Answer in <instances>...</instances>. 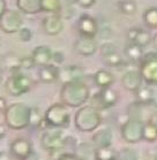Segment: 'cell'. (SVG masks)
Wrapping results in <instances>:
<instances>
[{
    "label": "cell",
    "instance_id": "1",
    "mask_svg": "<svg viewBox=\"0 0 157 160\" xmlns=\"http://www.w3.org/2000/svg\"><path fill=\"white\" fill-rule=\"evenodd\" d=\"M90 98V89L83 81L77 80L64 83L60 90V100L67 107H81Z\"/></svg>",
    "mask_w": 157,
    "mask_h": 160
},
{
    "label": "cell",
    "instance_id": "2",
    "mask_svg": "<svg viewBox=\"0 0 157 160\" xmlns=\"http://www.w3.org/2000/svg\"><path fill=\"white\" fill-rule=\"evenodd\" d=\"M31 107L23 102H14L4 112L6 126L13 130H23L30 127Z\"/></svg>",
    "mask_w": 157,
    "mask_h": 160
},
{
    "label": "cell",
    "instance_id": "3",
    "mask_svg": "<svg viewBox=\"0 0 157 160\" xmlns=\"http://www.w3.org/2000/svg\"><path fill=\"white\" fill-rule=\"evenodd\" d=\"M103 119L98 109L94 106H81L74 117V126L79 131L92 132L102 124Z\"/></svg>",
    "mask_w": 157,
    "mask_h": 160
},
{
    "label": "cell",
    "instance_id": "4",
    "mask_svg": "<svg viewBox=\"0 0 157 160\" xmlns=\"http://www.w3.org/2000/svg\"><path fill=\"white\" fill-rule=\"evenodd\" d=\"M44 120L49 127L66 129L70 127L71 114L65 104L57 102L46 109V112L44 114Z\"/></svg>",
    "mask_w": 157,
    "mask_h": 160
},
{
    "label": "cell",
    "instance_id": "5",
    "mask_svg": "<svg viewBox=\"0 0 157 160\" xmlns=\"http://www.w3.org/2000/svg\"><path fill=\"white\" fill-rule=\"evenodd\" d=\"M31 87H33V80L29 76H27L20 72L12 74L5 84L6 91L14 97H18V96H22L27 92H29Z\"/></svg>",
    "mask_w": 157,
    "mask_h": 160
},
{
    "label": "cell",
    "instance_id": "6",
    "mask_svg": "<svg viewBox=\"0 0 157 160\" xmlns=\"http://www.w3.org/2000/svg\"><path fill=\"white\" fill-rule=\"evenodd\" d=\"M143 122L139 118H128L120 128L121 137L126 143L135 144L142 139Z\"/></svg>",
    "mask_w": 157,
    "mask_h": 160
},
{
    "label": "cell",
    "instance_id": "7",
    "mask_svg": "<svg viewBox=\"0 0 157 160\" xmlns=\"http://www.w3.org/2000/svg\"><path fill=\"white\" fill-rule=\"evenodd\" d=\"M66 144V137L60 128H48L44 131L40 138V145L49 152L55 150H64Z\"/></svg>",
    "mask_w": 157,
    "mask_h": 160
},
{
    "label": "cell",
    "instance_id": "8",
    "mask_svg": "<svg viewBox=\"0 0 157 160\" xmlns=\"http://www.w3.org/2000/svg\"><path fill=\"white\" fill-rule=\"evenodd\" d=\"M140 72L148 85H157V53H148L141 59Z\"/></svg>",
    "mask_w": 157,
    "mask_h": 160
},
{
    "label": "cell",
    "instance_id": "9",
    "mask_svg": "<svg viewBox=\"0 0 157 160\" xmlns=\"http://www.w3.org/2000/svg\"><path fill=\"white\" fill-rule=\"evenodd\" d=\"M23 18L21 12L16 9H6L5 13L0 16V29L6 33L18 32L22 28Z\"/></svg>",
    "mask_w": 157,
    "mask_h": 160
},
{
    "label": "cell",
    "instance_id": "10",
    "mask_svg": "<svg viewBox=\"0 0 157 160\" xmlns=\"http://www.w3.org/2000/svg\"><path fill=\"white\" fill-rule=\"evenodd\" d=\"M33 144L29 139L18 137L11 143V153L18 160H23L33 152Z\"/></svg>",
    "mask_w": 157,
    "mask_h": 160
},
{
    "label": "cell",
    "instance_id": "11",
    "mask_svg": "<svg viewBox=\"0 0 157 160\" xmlns=\"http://www.w3.org/2000/svg\"><path fill=\"white\" fill-rule=\"evenodd\" d=\"M143 77L140 70L131 69L124 73L121 77V84L126 90L131 91V92H136L140 88L142 87Z\"/></svg>",
    "mask_w": 157,
    "mask_h": 160
},
{
    "label": "cell",
    "instance_id": "12",
    "mask_svg": "<svg viewBox=\"0 0 157 160\" xmlns=\"http://www.w3.org/2000/svg\"><path fill=\"white\" fill-rule=\"evenodd\" d=\"M77 30L81 36L95 37L98 32V24L90 15H81L77 21Z\"/></svg>",
    "mask_w": 157,
    "mask_h": 160
},
{
    "label": "cell",
    "instance_id": "13",
    "mask_svg": "<svg viewBox=\"0 0 157 160\" xmlns=\"http://www.w3.org/2000/svg\"><path fill=\"white\" fill-rule=\"evenodd\" d=\"M74 48L79 54L84 55V57H90L97 50V42H96L95 37L80 36L74 44Z\"/></svg>",
    "mask_w": 157,
    "mask_h": 160
},
{
    "label": "cell",
    "instance_id": "14",
    "mask_svg": "<svg viewBox=\"0 0 157 160\" xmlns=\"http://www.w3.org/2000/svg\"><path fill=\"white\" fill-rule=\"evenodd\" d=\"M44 32L49 36H57L62 31L64 23H62L61 18L59 14H51L44 18L43 23H42Z\"/></svg>",
    "mask_w": 157,
    "mask_h": 160
},
{
    "label": "cell",
    "instance_id": "15",
    "mask_svg": "<svg viewBox=\"0 0 157 160\" xmlns=\"http://www.w3.org/2000/svg\"><path fill=\"white\" fill-rule=\"evenodd\" d=\"M83 75H84L83 68H81L80 66H76V65L67 66V67L60 68V70H59V80L61 81L62 83L81 80Z\"/></svg>",
    "mask_w": 157,
    "mask_h": 160
},
{
    "label": "cell",
    "instance_id": "16",
    "mask_svg": "<svg viewBox=\"0 0 157 160\" xmlns=\"http://www.w3.org/2000/svg\"><path fill=\"white\" fill-rule=\"evenodd\" d=\"M59 68L58 66L49 63L45 66H40L38 69V78L43 83H53L59 80Z\"/></svg>",
    "mask_w": 157,
    "mask_h": 160
},
{
    "label": "cell",
    "instance_id": "17",
    "mask_svg": "<svg viewBox=\"0 0 157 160\" xmlns=\"http://www.w3.org/2000/svg\"><path fill=\"white\" fill-rule=\"evenodd\" d=\"M52 54L53 52L50 48L45 46V45H42V46H37L35 50L33 51V54L31 57L35 60V63L36 66H45L49 65L52 62Z\"/></svg>",
    "mask_w": 157,
    "mask_h": 160
},
{
    "label": "cell",
    "instance_id": "18",
    "mask_svg": "<svg viewBox=\"0 0 157 160\" xmlns=\"http://www.w3.org/2000/svg\"><path fill=\"white\" fill-rule=\"evenodd\" d=\"M113 134L109 128L98 129L92 135V143L96 148H104V146H112Z\"/></svg>",
    "mask_w": 157,
    "mask_h": 160
},
{
    "label": "cell",
    "instance_id": "19",
    "mask_svg": "<svg viewBox=\"0 0 157 160\" xmlns=\"http://www.w3.org/2000/svg\"><path fill=\"white\" fill-rule=\"evenodd\" d=\"M99 92V96H101V99L103 102V105H104V108H111L112 106H114L119 100V93L117 91L113 90L111 87L107 88H102Z\"/></svg>",
    "mask_w": 157,
    "mask_h": 160
},
{
    "label": "cell",
    "instance_id": "20",
    "mask_svg": "<svg viewBox=\"0 0 157 160\" xmlns=\"http://www.w3.org/2000/svg\"><path fill=\"white\" fill-rule=\"evenodd\" d=\"M18 11L24 14H37L42 11V0H16Z\"/></svg>",
    "mask_w": 157,
    "mask_h": 160
},
{
    "label": "cell",
    "instance_id": "21",
    "mask_svg": "<svg viewBox=\"0 0 157 160\" xmlns=\"http://www.w3.org/2000/svg\"><path fill=\"white\" fill-rule=\"evenodd\" d=\"M96 146L90 143H80L75 148V156L79 160H95Z\"/></svg>",
    "mask_w": 157,
    "mask_h": 160
},
{
    "label": "cell",
    "instance_id": "22",
    "mask_svg": "<svg viewBox=\"0 0 157 160\" xmlns=\"http://www.w3.org/2000/svg\"><path fill=\"white\" fill-rule=\"evenodd\" d=\"M94 81H95V83L102 89V88L111 87V85L114 83V76H113V74L111 73V72H109V70L101 69L95 74Z\"/></svg>",
    "mask_w": 157,
    "mask_h": 160
},
{
    "label": "cell",
    "instance_id": "23",
    "mask_svg": "<svg viewBox=\"0 0 157 160\" xmlns=\"http://www.w3.org/2000/svg\"><path fill=\"white\" fill-rule=\"evenodd\" d=\"M118 153L112 149V146L96 148L95 160H117Z\"/></svg>",
    "mask_w": 157,
    "mask_h": 160
},
{
    "label": "cell",
    "instance_id": "24",
    "mask_svg": "<svg viewBox=\"0 0 157 160\" xmlns=\"http://www.w3.org/2000/svg\"><path fill=\"white\" fill-rule=\"evenodd\" d=\"M125 53L128 58L133 60V61H141V59L144 54H143V48L138 45L136 43H131L127 45V48H125Z\"/></svg>",
    "mask_w": 157,
    "mask_h": 160
},
{
    "label": "cell",
    "instance_id": "25",
    "mask_svg": "<svg viewBox=\"0 0 157 160\" xmlns=\"http://www.w3.org/2000/svg\"><path fill=\"white\" fill-rule=\"evenodd\" d=\"M143 21L151 29H157V7H148L143 13Z\"/></svg>",
    "mask_w": 157,
    "mask_h": 160
},
{
    "label": "cell",
    "instance_id": "26",
    "mask_svg": "<svg viewBox=\"0 0 157 160\" xmlns=\"http://www.w3.org/2000/svg\"><path fill=\"white\" fill-rule=\"evenodd\" d=\"M30 127L38 128V129H42L43 127H45V129L50 128L48 124H46L45 120H44V117L40 115L39 111H38L36 107H33V108H31V114H30Z\"/></svg>",
    "mask_w": 157,
    "mask_h": 160
},
{
    "label": "cell",
    "instance_id": "27",
    "mask_svg": "<svg viewBox=\"0 0 157 160\" xmlns=\"http://www.w3.org/2000/svg\"><path fill=\"white\" fill-rule=\"evenodd\" d=\"M61 0H42V11L50 14H59L61 12Z\"/></svg>",
    "mask_w": 157,
    "mask_h": 160
},
{
    "label": "cell",
    "instance_id": "28",
    "mask_svg": "<svg viewBox=\"0 0 157 160\" xmlns=\"http://www.w3.org/2000/svg\"><path fill=\"white\" fill-rule=\"evenodd\" d=\"M135 95L140 104H149L154 100V91L149 87H141Z\"/></svg>",
    "mask_w": 157,
    "mask_h": 160
},
{
    "label": "cell",
    "instance_id": "29",
    "mask_svg": "<svg viewBox=\"0 0 157 160\" xmlns=\"http://www.w3.org/2000/svg\"><path fill=\"white\" fill-rule=\"evenodd\" d=\"M142 139L149 143H154L157 141V128L153 126L150 122H147L143 126Z\"/></svg>",
    "mask_w": 157,
    "mask_h": 160
},
{
    "label": "cell",
    "instance_id": "30",
    "mask_svg": "<svg viewBox=\"0 0 157 160\" xmlns=\"http://www.w3.org/2000/svg\"><path fill=\"white\" fill-rule=\"evenodd\" d=\"M20 61H21V59L18 58L15 54H8L5 58V65H6V67L11 70L12 73H16V72L21 69Z\"/></svg>",
    "mask_w": 157,
    "mask_h": 160
},
{
    "label": "cell",
    "instance_id": "31",
    "mask_svg": "<svg viewBox=\"0 0 157 160\" xmlns=\"http://www.w3.org/2000/svg\"><path fill=\"white\" fill-rule=\"evenodd\" d=\"M118 160H139V154L134 149L125 148L118 153Z\"/></svg>",
    "mask_w": 157,
    "mask_h": 160
},
{
    "label": "cell",
    "instance_id": "32",
    "mask_svg": "<svg viewBox=\"0 0 157 160\" xmlns=\"http://www.w3.org/2000/svg\"><path fill=\"white\" fill-rule=\"evenodd\" d=\"M118 6H119V9L126 15H133L136 12V5L133 1H129V0L120 1L118 4Z\"/></svg>",
    "mask_w": 157,
    "mask_h": 160
},
{
    "label": "cell",
    "instance_id": "33",
    "mask_svg": "<svg viewBox=\"0 0 157 160\" xmlns=\"http://www.w3.org/2000/svg\"><path fill=\"white\" fill-rule=\"evenodd\" d=\"M150 40H151V37H150L149 32L146 31V30H141L140 29L138 36H136L135 40L133 43H136L138 45L142 46V48H146L147 45H149Z\"/></svg>",
    "mask_w": 157,
    "mask_h": 160
},
{
    "label": "cell",
    "instance_id": "34",
    "mask_svg": "<svg viewBox=\"0 0 157 160\" xmlns=\"http://www.w3.org/2000/svg\"><path fill=\"white\" fill-rule=\"evenodd\" d=\"M103 61L105 62L107 66H111V67H116V66L121 65V62H123V59H121V57L119 55V53H118V52H116V53H112V54H110V55L103 57Z\"/></svg>",
    "mask_w": 157,
    "mask_h": 160
},
{
    "label": "cell",
    "instance_id": "35",
    "mask_svg": "<svg viewBox=\"0 0 157 160\" xmlns=\"http://www.w3.org/2000/svg\"><path fill=\"white\" fill-rule=\"evenodd\" d=\"M116 52H118V50L113 44L105 43L101 46V54H102V58L103 57H106V55L112 54V53H116Z\"/></svg>",
    "mask_w": 157,
    "mask_h": 160
},
{
    "label": "cell",
    "instance_id": "36",
    "mask_svg": "<svg viewBox=\"0 0 157 160\" xmlns=\"http://www.w3.org/2000/svg\"><path fill=\"white\" fill-rule=\"evenodd\" d=\"M18 33L20 40L24 42V43L30 42L31 38H33V32H31V30H30L29 28H21V29L18 30Z\"/></svg>",
    "mask_w": 157,
    "mask_h": 160
},
{
    "label": "cell",
    "instance_id": "37",
    "mask_svg": "<svg viewBox=\"0 0 157 160\" xmlns=\"http://www.w3.org/2000/svg\"><path fill=\"white\" fill-rule=\"evenodd\" d=\"M20 66L23 69H31L36 66V63H35V60H34L33 57H24V58H21Z\"/></svg>",
    "mask_w": 157,
    "mask_h": 160
},
{
    "label": "cell",
    "instance_id": "38",
    "mask_svg": "<svg viewBox=\"0 0 157 160\" xmlns=\"http://www.w3.org/2000/svg\"><path fill=\"white\" fill-rule=\"evenodd\" d=\"M52 62H53V65L58 66V67L64 65V62H65V55H64V53L61 51L53 52V54H52Z\"/></svg>",
    "mask_w": 157,
    "mask_h": 160
},
{
    "label": "cell",
    "instance_id": "39",
    "mask_svg": "<svg viewBox=\"0 0 157 160\" xmlns=\"http://www.w3.org/2000/svg\"><path fill=\"white\" fill-rule=\"evenodd\" d=\"M57 160H79V159H77V157L75 156V153L64 152L59 156V158Z\"/></svg>",
    "mask_w": 157,
    "mask_h": 160
},
{
    "label": "cell",
    "instance_id": "40",
    "mask_svg": "<svg viewBox=\"0 0 157 160\" xmlns=\"http://www.w3.org/2000/svg\"><path fill=\"white\" fill-rule=\"evenodd\" d=\"M139 31H140V29H138V28H132L127 33L128 40H129V42H134L136 36H138V33H139Z\"/></svg>",
    "mask_w": 157,
    "mask_h": 160
},
{
    "label": "cell",
    "instance_id": "41",
    "mask_svg": "<svg viewBox=\"0 0 157 160\" xmlns=\"http://www.w3.org/2000/svg\"><path fill=\"white\" fill-rule=\"evenodd\" d=\"M96 2V0H77V5H80L81 7H92V5Z\"/></svg>",
    "mask_w": 157,
    "mask_h": 160
},
{
    "label": "cell",
    "instance_id": "42",
    "mask_svg": "<svg viewBox=\"0 0 157 160\" xmlns=\"http://www.w3.org/2000/svg\"><path fill=\"white\" fill-rule=\"evenodd\" d=\"M148 122H150V123L153 124V126H155V127L157 128V111H155V112H154L153 114L150 115Z\"/></svg>",
    "mask_w": 157,
    "mask_h": 160
},
{
    "label": "cell",
    "instance_id": "43",
    "mask_svg": "<svg viewBox=\"0 0 157 160\" xmlns=\"http://www.w3.org/2000/svg\"><path fill=\"white\" fill-rule=\"evenodd\" d=\"M7 107H8V105H7L6 99L3 98V97H0V112H5Z\"/></svg>",
    "mask_w": 157,
    "mask_h": 160
},
{
    "label": "cell",
    "instance_id": "44",
    "mask_svg": "<svg viewBox=\"0 0 157 160\" xmlns=\"http://www.w3.org/2000/svg\"><path fill=\"white\" fill-rule=\"evenodd\" d=\"M6 134H7V129H6V127H5L4 124L0 123V141L5 138Z\"/></svg>",
    "mask_w": 157,
    "mask_h": 160
},
{
    "label": "cell",
    "instance_id": "45",
    "mask_svg": "<svg viewBox=\"0 0 157 160\" xmlns=\"http://www.w3.org/2000/svg\"><path fill=\"white\" fill-rule=\"evenodd\" d=\"M6 9H7V5H6V1H5V0H0V16L4 14Z\"/></svg>",
    "mask_w": 157,
    "mask_h": 160
},
{
    "label": "cell",
    "instance_id": "46",
    "mask_svg": "<svg viewBox=\"0 0 157 160\" xmlns=\"http://www.w3.org/2000/svg\"><path fill=\"white\" fill-rule=\"evenodd\" d=\"M23 160H39V159H38V157H37L36 153H35V152L33 151V152L30 153L29 156L27 157V158H24Z\"/></svg>",
    "mask_w": 157,
    "mask_h": 160
},
{
    "label": "cell",
    "instance_id": "47",
    "mask_svg": "<svg viewBox=\"0 0 157 160\" xmlns=\"http://www.w3.org/2000/svg\"><path fill=\"white\" fill-rule=\"evenodd\" d=\"M65 4L67 5V6H70V7H72L73 5L77 4V0H65Z\"/></svg>",
    "mask_w": 157,
    "mask_h": 160
},
{
    "label": "cell",
    "instance_id": "48",
    "mask_svg": "<svg viewBox=\"0 0 157 160\" xmlns=\"http://www.w3.org/2000/svg\"><path fill=\"white\" fill-rule=\"evenodd\" d=\"M153 45L155 46V48L157 50V33H155L153 37Z\"/></svg>",
    "mask_w": 157,
    "mask_h": 160
},
{
    "label": "cell",
    "instance_id": "49",
    "mask_svg": "<svg viewBox=\"0 0 157 160\" xmlns=\"http://www.w3.org/2000/svg\"><path fill=\"white\" fill-rule=\"evenodd\" d=\"M0 160H9L8 159V157H7V154L5 152H1L0 153Z\"/></svg>",
    "mask_w": 157,
    "mask_h": 160
},
{
    "label": "cell",
    "instance_id": "50",
    "mask_svg": "<svg viewBox=\"0 0 157 160\" xmlns=\"http://www.w3.org/2000/svg\"><path fill=\"white\" fill-rule=\"evenodd\" d=\"M1 80H3V74H1V68H0V83H1Z\"/></svg>",
    "mask_w": 157,
    "mask_h": 160
},
{
    "label": "cell",
    "instance_id": "51",
    "mask_svg": "<svg viewBox=\"0 0 157 160\" xmlns=\"http://www.w3.org/2000/svg\"><path fill=\"white\" fill-rule=\"evenodd\" d=\"M155 160H157V156H156V158H155Z\"/></svg>",
    "mask_w": 157,
    "mask_h": 160
},
{
    "label": "cell",
    "instance_id": "52",
    "mask_svg": "<svg viewBox=\"0 0 157 160\" xmlns=\"http://www.w3.org/2000/svg\"><path fill=\"white\" fill-rule=\"evenodd\" d=\"M117 160H118V159H117Z\"/></svg>",
    "mask_w": 157,
    "mask_h": 160
}]
</instances>
